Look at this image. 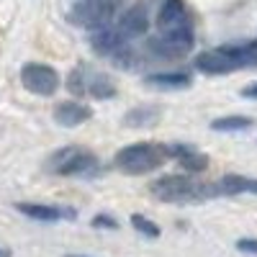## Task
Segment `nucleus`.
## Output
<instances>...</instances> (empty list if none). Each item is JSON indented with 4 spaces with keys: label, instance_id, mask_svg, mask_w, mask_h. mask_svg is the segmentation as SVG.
Here are the masks:
<instances>
[{
    "label": "nucleus",
    "instance_id": "obj_1",
    "mask_svg": "<svg viewBox=\"0 0 257 257\" xmlns=\"http://www.w3.org/2000/svg\"><path fill=\"white\" fill-rule=\"evenodd\" d=\"M165 157H167V152H165L162 144L142 142V144H132V147L118 149L116 157H113V165L126 175H144V173L157 170Z\"/></svg>",
    "mask_w": 257,
    "mask_h": 257
},
{
    "label": "nucleus",
    "instance_id": "obj_2",
    "mask_svg": "<svg viewBox=\"0 0 257 257\" xmlns=\"http://www.w3.org/2000/svg\"><path fill=\"white\" fill-rule=\"evenodd\" d=\"M152 193L165 203H190V201H203L213 196V185L193 183L185 175H167L152 185Z\"/></svg>",
    "mask_w": 257,
    "mask_h": 257
},
{
    "label": "nucleus",
    "instance_id": "obj_3",
    "mask_svg": "<svg viewBox=\"0 0 257 257\" xmlns=\"http://www.w3.org/2000/svg\"><path fill=\"white\" fill-rule=\"evenodd\" d=\"M47 167L59 175H85V173H95L98 160L90 152H82L77 147H64L49 157Z\"/></svg>",
    "mask_w": 257,
    "mask_h": 257
},
{
    "label": "nucleus",
    "instance_id": "obj_4",
    "mask_svg": "<svg viewBox=\"0 0 257 257\" xmlns=\"http://www.w3.org/2000/svg\"><path fill=\"white\" fill-rule=\"evenodd\" d=\"M113 16V3L111 0H77L70 11V21L85 29H100L111 21Z\"/></svg>",
    "mask_w": 257,
    "mask_h": 257
},
{
    "label": "nucleus",
    "instance_id": "obj_5",
    "mask_svg": "<svg viewBox=\"0 0 257 257\" xmlns=\"http://www.w3.org/2000/svg\"><path fill=\"white\" fill-rule=\"evenodd\" d=\"M21 82H24V88L34 95H54L57 88H59V75L47 67V64H26L24 70H21Z\"/></svg>",
    "mask_w": 257,
    "mask_h": 257
},
{
    "label": "nucleus",
    "instance_id": "obj_6",
    "mask_svg": "<svg viewBox=\"0 0 257 257\" xmlns=\"http://www.w3.org/2000/svg\"><path fill=\"white\" fill-rule=\"evenodd\" d=\"M193 47V29L190 31H173L149 39V49L160 57H183Z\"/></svg>",
    "mask_w": 257,
    "mask_h": 257
},
{
    "label": "nucleus",
    "instance_id": "obj_7",
    "mask_svg": "<svg viewBox=\"0 0 257 257\" xmlns=\"http://www.w3.org/2000/svg\"><path fill=\"white\" fill-rule=\"evenodd\" d=\"M157 26L162 34H173V31H190V18L185 11L183 0H165L160 13H157Z\"/></svg>",
    "mask_w": 257,
    "mask_h": 257
},
{
    "label": "nucleus",
    "instance_id": "obj_8",
    "mask_svg": "<svg viewBox=\"0 0 257 257\" xmlns=\"http://www.w3.org/2000/svg\"><path fill=\"white\" fill-rule=\"evenodd\" d=\"M196 67L206 75H226L231 70H239V64L234 62V57L226 52V47H221V49H208V52L198 54Z\"/></svg>",
    "mask_w": 257,
    "mask_h": 257
},
{
    "label": "nucleus",
    "instance_id": "obj_9",
    "mask_svg": "<svg viewBox=\"0 0 257 257\" xmlns=\"http://www.w3.org/2000/svg\"><path fill=\"white\" fill-rule=\"evenodd\" d=\"M123 34L118 26H100V29H93L90 34V47L98 52V54H116L121 47H123Z\"/></svg>",
    "mask_w": 257,
    "mask_h": 257
},
{
    "label": "nucleus",
    "instance_id": "obj_10",
    "mask_svg": "<svg viewBox=\"0 0 257 257\" xmlns=\"http://www.w3.org/2000/svg\"><path fill=\"white\" fill-rule=\"evenodd\" d=\"M165 152H167V157H175L185 170H193V173H201L208 165V157L203 152H198L193 144H167Z\"/></svg>",
    "mask_w": 257,
    "mask_h": 257
},
{
    "label": "nucleus",
    "instance_id": "obj_11",
    "mask_svg": "<svg viewBox=\"0 0 257 257\" xmlns=\"http://www.w3.org/2000/svg\"><path fill=\"white\" fill-rule=\"evenodd\" d=\"M93 116V111L88 108V105H82V103H77V100H64V103H59L57 108H54V121L59 123V126H80L82 121H88Z\"/></svg>",
    "mask_w": 257,
    "mask_h": 257
},
{
    "label": "nucleus",
    "instance_id": "obj_12",
    "mask_svg": "<svg viewBox=\"0 0 257 257\" xmlns=\"http://www.w3.org/2000/svg\"><path fill=\"white\" fill-rule=\"evenodd\" d=\"M18 211L26 213L36 221H59V219H75V211L59 208V206H44V203H18Z\"/></svg>",
    "mask_w": 257,
    "mask_h": 257
},
{
    "label": "nucleus",
    "instance_id": "obj_13",
    "mask_svg": "<svg viewBox=\"0 0 257 257\" xmlns=\"http://www.w3.org/2000/svg\"><path fill=\"white\" fill-rule=\"evenodd\" d=\"M118 29L126 39H134V36H142L147 29H149V16H147V8L144 6H134L123 13V18L118 21Z\"/></svg>",
    "mask_w": 257,
    "mask_h": 257
},
{
    "label": "nucleus",
    "instance_id": "obj_14",
    "mask_svg": "<svg viewBox=\"0 0 257 257\" xmlns=\"http://www.w3.org/2000/svg\"><path fill=\"white\" fill-rule=\"evenodd\" d=\"M239 193H257V180L244 175H226L213 183V196H239Z\"/></svg>",
    "mask_w": 257,
    "mask_h": 257
},
{
    "label": "nucleus",
    "instance_id": "obj_15",
    "mask_svg": "<svg viewBox=\"0 0 257 257\" xmlns=\"http://www.w3.org/2000/svg\"><path fill=\"white\" fill-rule=\"evenodd\" d=\"M149 88H160V90H180L190 85L188 72H160V75H147L144 80Z\"/></svg>",
    "mask_w": 257,
    "mask_h": 257
},
{
    "label": "nucleus",
    "instance_id": "obj_16",
    "mask_svg": "<svg viewBox=\"0 0 257 257\" xmlns=\"http://www.w3.org/2000/svg\"><path fill=\"white\" fill-rule=\"evenodd\" d=\"M160 118V108H152V105H139V108H132L126 113V123L128 126H152Z\"/></svg>",
    "mask_w": 257,
    "mask_h": 257
},
{
    "label": "nucleus",
    "instance_id": "obj_17",
    "mask_svg": "<svg viewBox=\"0 0 257 257\" xmlns=\"http://www.w3.org/2000/svg\"><path fill=\"white\" fill-rule=\"evenodd\" d=\"M88 93L93 98H113L116 95V85L111 77L105 75H88Z\"/></svg>",
    "mask_w": 257,
    "mask_h": 257
},
{
    "label": "nucleus",
    "instance_id": "obj_18",
    "mask_svg": "<svg viewBox=\"0 0 257 257\" xmlns=\"http://www.w3.org/2000/svg\"><path fill=\"white\" fill-rule=\"evenodd\" d=\"M226 52L234 57V62H237L239 67L257 64V41H247V44H237V47H226Z\"/></svg>",
    "mask_w": 257,
    "mask_h": 257
},
{
    "label": "nucleus",
    "instance_id": "obj_19",
    "mask_svg": "<svg viewBox=\"0 0 257 257\" xmlns=\"http://www.w3.org/2000/svg\"><path fill=\"white\" fill-rule=\"evenodd\" d=\"M249 123H252V118H247V116H226V118H216L211 123V128L213 132H242Z\"/></svg>",
    "mask_w": 257,
    "mask_h": 257
},
{
    "label": "nucleus",
    "instance_id": "obj_20",
    "mask_svg": "<svg viewBox=\"0 0 257 257\" xmlns=\"http://www.w3.org/2000/svg\"><path fill=\"white\" fill-rule=\"evenodd\" d=\"M132 224H134V229H137L139 234H147V237H160L157 224L149 221V219H144L142 213H134V216H132Z\"/></svg>",
    "mask_w": 257,
    "mask_h": 257
},
{
    "label": "nucleus",
    "instance_id": "obj_21",
    "mask_svg": "<svg viewBox=\"0 0 257 257\" xmlns=\"http://www.w3.org/2000/svg\"><path fill=\"white\" fill-rule=\"evenodd\" d=\"M93 226H98V229H116V219H111V216H95L93 219Z\"/></svg>",
    "mask_w": 257,
    "mask_h": 257
},
{
    "label": "nucleus",
    "instance_id": "obj_22",
    "mask_svg": "<svg viewBox=\"0 0 257 257\" xmlns=\"http://www.w3.org/2000/svg\"><path fill=\"white\" fill-rule=\"evenodd\" d=\"M237 247H239L242 252H252V254H257V239H239Z\"/></svg>",
    "mask_w": 257,
    "mask_h": 257
},
{
    "label": "nucleus",
    "instance_id": "obj_23",
    "mask_svg": "<svg viewBox=\"0 0 257 257\" xmlns=\"http://www.w3.org/2000/svg\"><path fill=\"white\" fill-rule=\"evenodd\" d=\"M242 95H244V98H257V82H254V85H249V88H244V90H242Z\"/></svg>",
    "mask_w": 257,
    "mask_h": 257
},
{
    "label": "nucleus",
    "instance_id": "obj_24",
    "mask_svg": "<svg viewBox=\"0 0 257 257\" xmlns=\"http://www.w3.org/2000/svg\"><path fill=\"white\" fill-rule=\"evenodd\" d=\"M0 257H11V249H6V247H0Z\"/></svg>",
    "mask_w": 257,
    "mask_h": 257
},
{
    "label": "nucleus",
    "instance_id": "obj_25",
    "mask_svg": "<svg viewBox=\"0 0 257 257\" xmlns=\"http://www.w3.org/2000/svg\"><path fill=\"white\" fill-rule=\"evenodd\" d=\"M72 257H75V254H72Z\"/></svg>",
    "mask_w": 257,
    "mask_h": 257
}]
</instances>
